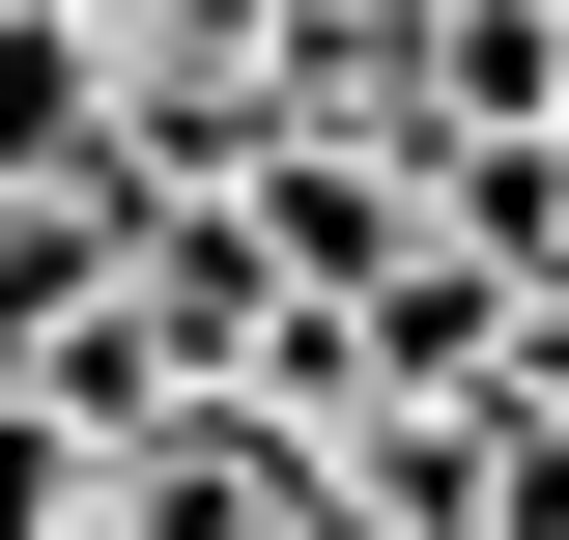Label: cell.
<instances>
[{
    "instance_id": "1",
    "label": "cell",
    "mask_w": 569,
    "mask_h": 540,
    "mask_svg": "<svg viewBox=\"0 0 569 540\" xmlns=\"http://www.w3.org/2000/svg\"><path fill=\"white\" fill-rule=\"evenodd\" d=\"M86 512H114V456H86L29 370H0V540H86Z\"/></svg>"
},
{
    "instance_id": "2",
    "label": "cell",
    "mask_w": 569,
    "mask_h": 540,
    "mask_svg": "<svg viewBox=\"0 0 569 540\" xmlns=\"http://www.w3.org/2000/svg\"><path fill=\"white\" fill-rule=\"evenodd\" d=\"M58 29H142V0H58Z\"/></svg>"
},
{
    "instance_id": "3",
    "label": "cell",
    "mask_w": 569,
    "mask_h": 540,
    "mask_svg": "<svg viewBox=\"0 0 569 540\" xmlns=\"http://www.w3.org/2000/svg\"><path fill=\"white\" fill-rule=\"evenodd\" d=\"M541 142H569V86H541Z\"/></svg>"
},
{
    "instance_id": "4",
    "label": "cell",
    "mask_w": 569,
    "mask_h": 540,
    "mask_svg": "<svg viewBox=\"0 0 569 540\" xmlns=\"http://www.w3.org/2000/svg\"><path fill=\"white\" fill-rule=\"evenodd\" d=\"M541 284H569V257H541Z\"/></svg>"
}]
</instances>
